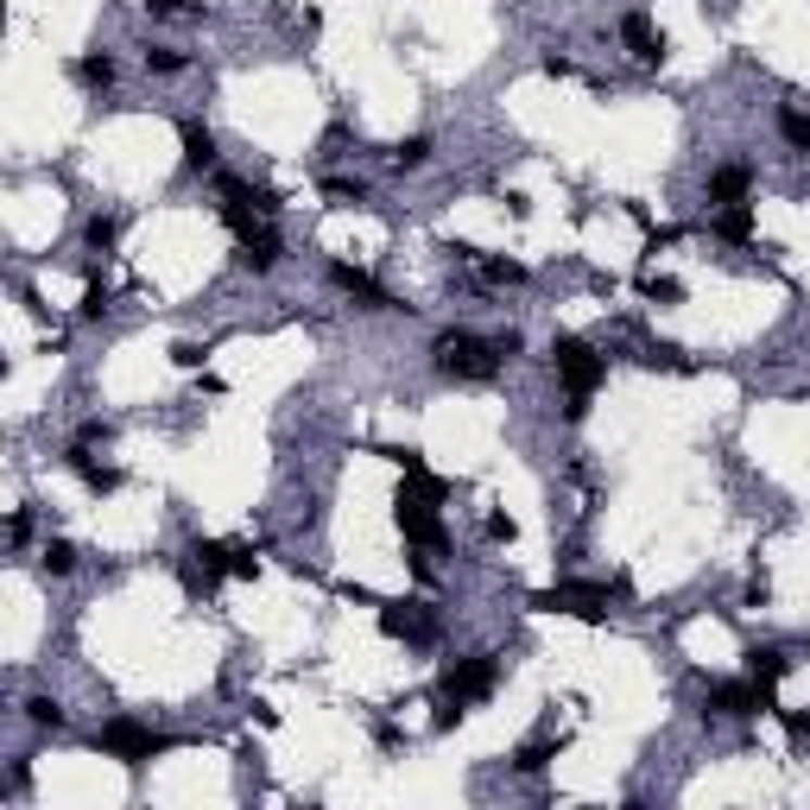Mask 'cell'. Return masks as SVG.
<instances>
[{"label":"cell","mask_w":810,"mask_h":810,"mask_svg":"<svg viewBox=\"0 0 810 810\" xmlns=\"http://www.w3.org/2000/svg\"><path fill=\"white\" fill-rule=\"evenodd\" d=\"M494 684H501V659L494 653H469V659H450L438 678V729L450 722H463V709L481 697H494Z\"/></svg>","instance_id":"1"},{"label":"cell","mask_w":810,"mask_h":810,"mask_svg":"<svg viewBox=\"0 0 810 810\" xmlns=\"http://www.w3.org/2000/svg\"><path fill=\"white\" fill-rule=\"evenodd\" d=\"M431 362H438L443 380H494L507 355L476 330H443L438 342H431Z\"/></svg>","instance_id":"2"},{"label":"cell","mask_w":810,"mask_h":810,"mask_svg":"<svg viewBox=\"0 0 810 810\" xmlns=\"http://www.w3.org/2000/svg\"><path fill=\"white\" fill-rule=\"evenodd\" d=\"M443 488H425V481H405L400 494H393V519H400L405 545H418V552H443V539H450V526H443Z\"/></svg>","instance_id":"3"},{"label":"cell","mask_w":810,"mask_h":810,"mask_svg":"<svg viewBox=\"0 0 810 810\" xmlns=\"http://www.w3.org/2000/svg\"><path fill=\"white\" fill-rule=\"evenodd\" d=\"M165 747H172V741L159 735V729H147V722H134V716H109V722L96 729V754H109L121 767H147Z\"/></svg>","instance_id":"4"},{"label":"cell","mask_w":810,"mask_h":810,"mask_svg":"<svg viewBox=\"0 0 810 810\" xmlns=\"http://www.w3.org/2000/svg\"><path fill=\"white\" fill-rule=\"evenodd\" d=\"M552 368H557V380L570 387V400H590L595 387L608 380V362L595 355L583 336H557V342H552Z\"/></svg>","instance_id":"5"},{"label":"cell","mask_w":810,"mask_h":810,"mask_svg":"<svg viewBox=\"0 0 810 810\" xmlns=\"http://www.w3.org/2000/svg\"><path fill=\"white\" fill-rule=\"evenodd\" d=\"M532 608L545 615H577V621H602L608 615V583H552L532 595Z\"/></svg>","instance_id":"6"},{"label":"cell","mask_w":810,"mask_h":810,"mask_svg":"<svg viewBox=\"0 0 810 810\" xmlns=\"http://www.w3.org/2000/svg\"><path fill=\"white\" fill-rule=\"evenodd\" d=\"M760 709H773V691H760L754 678H716V684H709V716L747 722V716H760Z\"/></svg>","instance_id":"7"},{"label":"cell","mask_w":810,"mask_h":810,"mask_svg":"<svg viewBox=\"0 0 810 810\" xmlns=\"http://www.w3.org/2000/svg\"><path fill=\"white\" fill-rule=\"evenodd\" d=\"M380 633H387V640H405V646H431L438 621L425 615V602H387V608H380Z\"/></svg>","instance_id":"8"},{"label":"cell","mask_w":810,"mask_h":810,"mask_svg":"<svg viewBox=\"0 0 810 810\" xmlns=\"http://www.w3.org/2000/svg\"><path fill=\"white\" fill-rule=\"evenodd\" d=\"M330 286H336V292H349L355 304H362V311H400V298L387 292V286H380L374 273L349 266V260H336V266H330Z\"/></svg>","instance_id":"9"},{"label":"cell","mask_w":810,"mask_h":810,"mask_svg":"<svg viewBox=\"0 0 810 810\" xmlns=\"http://www.w3.org/2000/svg\"><path fill=\"white\" fill-rule=\"evenodd\" d=\"M279 260H286V241H279L266 222H260L254 235H241V254H235V266H241V273H273Z\"/></svg>","instance_id":"10"},{"label":"cell","mask_w":810,"mask_h":810,"mask_svg":"<svg viewBox=\"0 0 810 810\" xmlns=\"http://www.w3.org/2000/svg\"><path fill=\"white\" fill-rule=\"evenodd\" d=\"M621 45L640 58V64H665V33H653V20L633 7V13H621Z\"/></svg>","instance_id":"11"},{"label":"cell","mask_w":810,"mask_h":810,"mask_svg":"<svg viewBox=\"0 0 810 810\" xmlns=\"http://www.w3.org/2000/svg\"><path fill=\"white\" fill-rule=\"evenodd\" d=\"M747 197H754V172H747V165H716V172H709V203H716V210L747 203Z\"/></svg>","instance_id":"12"},{"label":"cell","mask_w":810,"mask_h":810,"mask_svg":"<svg viewBox=\"0 0 810 810\" xmlns=\"http://www.w3.org/2000/svg\"><path fill=\"white\" fill-rule=\"evenodd\" d=\"M64 463L83 476V488H89V494H114V488H121V469H114V463H96V456H89V443H71V456H64Z\"/></svg>","instance_id":"13"},{"label":"cell","mask_w":810,"mask_h":810,"mask_svg":"<svg viewBox=\"0 0 810 810\" xmlns=\"http://www.w3.org/2000/svg\"><path fill=\"white\" fill-rule=\"evenodd\" d=\"M741 659H747V678H754V684H760V691H773L779 678H785V671H792V659H785V653H779V646H747V653H741Z\"/></svg>","instance_id":"14"},{"label":"cell","mask_w":810,"mask_h":810,"mask_svg":"<svg viewBox=\"0 0 810 810\" xmlns=\"http://www.w3.org/2000/svg\"><path fill=\"white\" fill-rule=\"evenodd\" d=\"M178 140H185V165H190V172H210V165H216V134H210L203 121H185Z\"/></svg>","instance_id":"15"},{"label":"cell","mask_w":810,"mask_h":810,"mask_svg":"<svg viewBox=\"0 0 810 810\" xmlns=\"http://www.w3.org/2000/svg\"><path fill=\"white\" fill-rule=\"evenodd\" d=\"M716 235H722V241H754V235H760V216H754V203H729V210H716Z\"/></svg>","instance_id":"16"},{"label":"cell","mask_w":810,"mask_h":810,"mask_svg":"<svg viewBox=\"0 0 810 810\" xmlns=\"http://www.w3.org/2000/svg\"><path fill=\"white\" fill-rule=\"evenodd\" d=\"M456 254H463V260H476L488 286H526V266H519V260H494V254H476V248H456Z\"/></svg>","instance_id":"17"},{"label":"cell","mask_w":810,"mask_h":810,"mask_svg":"<svg viewBox=\"0 0 810 810\" xmlns=\"http://www.w3.org/2000/svg\"><path fill=\"white\" fill-rule=\"evenodd\" d=\"M71 76H76V83H89V89H109V83H114V58H109V51H89V58H76V64H71Z\"/></svg>","instance_id":"18"},{"label":"cell","mask_w":810,"mask_h":810,"mask_svg":"<svg viewBox=\"0 0 810 810\" xmlns=\"http://www.w3.org/2000/svg\"><path fill=\"white\" fill-rule=\"evenodd\" d=\"M552 760H557V741H526L514 754V773H545Z\"/></svg>","instance_id":"19"},{"label":"cell","mask_w":810,"mask_h":810,"mask_svg":"<svg viewBox=\"0 0 810 810\" xmlns=\"http://www.w3.org/2000/svg\"><path fill=\"white\" fill-rule=\"evenodd\" d=\"M26 722L58 735V729H64V703H58V697H26Z\"/></svg>","instance_id":"20"},{"label":"cell","mask_w":810,"mask_h":810,"mask_svg":"<svg viewBox=\"0 0 810 810\" xmlns=\"http://www.w3.org/2000/svg\"><path fill=\"white\" fill-rule=\"evenodd\" d=\"M387 159H393L400 172H418V165H431V140H425V134H412V140H400Z\"/></svg>","instance_id":"21"},{"label":"cell","mask_w":810,"mask_h":810,"mask_svg":"<svg viewBox=\"0 0 810 810\" xmlns=\"http://www.w3.org/2000/svg\"><path fill=\"white\" fill-rule=\"evenodd\" d=\"M779 140H785V147H798V152H810V114L779 109Z\"/></svg>","instance_id":"22"},{"label":"cell","mask_w":810,"mask_h":810,"mask_svg":"<svg viewBox=\"0 0 810 810\" xmlns=\"http://www.w3.org/2000/svg\"><path fill=\"white\" fill-rule=\"evenodd\" d=\"M38 564H45L51 577H71V570H76V545H71V539H51V545L38 552Z\"/></svg>","instance_id":"23"},{"label":"cell","mask_w":810,"mask_h":810,"mask_svg":"<svg viewBox=\"0 0 810 810\" xmlns=\"http://www.w3.org/2000/svg\"><path fill=\"white\" fill-rule=\"evenodd\" d=\"M83 235H89V248H96V254H109L114 241H121V222H114V216H89V228H83Z\"/></svg>","instance_id":"24"},{"label":"cell","mask_w":810,"mask_h":810,"mask_svg":"<svg viewBox=\"0 0 810 810\" xmlns=\"http://www.w3.org/2000/svg\"><path fill=\"white\" fill-rule=\"evenodd\" d=\"M147 71L178 76V71H185V51H172V45H152V51H147Z\"/></svg>","instance_id":"25"},{"label":"cell","mask_w":810,"mask_h":810,"mask_svg":"<svg viewBox=\"0 0 810 810\" xmlns=\"http://www.w3.org/2000/svg\"><path fill=\"white\" fill-rule=\"evenodd\" d=\"M102 311H109V286H102V279H96V273H89V292H83V317H89V324H96V317H102Z\"/></svg>","instance_id":"26"},{"label":"cell","mask_w":810,"mask_h":810,"mask_svg":"<svg viewBox=\"0 0 810 810\" xmlns=\"http://www.w3.org/2000/svg\"><path fill=\"white\" fill-rule=\"evenodd\" d=\"M646 298H653V304H678L684 286H678V279H646Z\"/></svg>","instance_id":"27"},{"label":"cell","mask_w":810,"mask_h":810,"mask_svg":"<svg viewBox=\"0 0 810 810\" xmlns=\"http://www.w3.org/2000/svg\"><path fill=\"white\" fill-rule=\"evenodd\" d=\"M785 729H792L798 747H810V709H785Z\"/></svg>","instance_id":"28"},{"label":"cell","mask_w":810,"mask_h":810,"mask_svg":"<svg viewBox=\"0 0 810 810\" xmlns=\"http://www.w3.org/2000/svg\"><path fill=\"white\" fill-rule=\"evenodd\" d=\"M330 197H342V203H368V185H349V178H330Z\"/></svg>","instance_id":"29"},{"label":"cell","mask_w":810,"mask_h":810,"mask_svg":"<svg viewBox=\"0 0 810 810\" xmlns=\"http://www.w3.org/2000/svg\"><path fill=\"white\" fill-rule=\"evenodd\" d=\"M488 539H494V545H514V539H519V526H514L507 514H494V519H488Z\"/></svg>","instance_id":"30"},{"label":"cell","mask_w":810,"mask_h":810,"mask_svg":"<svg viewBox=\"0 0 810 810\" xmlns=\"http://www.w3.org/2000/svg\"><path fill=\"white\" fill-rule=\"evenodd\" d=\"M26 532H33V514H26V507H20V514L7 519V539H13V545H26Z\"/></svg>","instance_id":"31"},{"label":"cell","mask_w":810,"mask_h":810,"mask_svg":"<svg viewBox=\"0 0 810 810\" xmlns=\"http://www.w3.org/2000/svg\"><path fill=\"white\" fill-rule=\"evenodd\" d=\"M172 362H178V368H203V349H197V342H178Z\"/></svg>","instance_id":"32"},{"label":"cell","mask_w":810,"mask_h":810,"mask_svg":"<svg viewBox=\"0 0 810 810\" xmlns=\"http://www.w3.org/2000/svg\"><path fill=\"white\" fill-rule=\"evenodd\" d=\"M494 349H501V355H519V349H526V336H519V330H501V336H494Z\"/></svg>","instance_id":"33"},{"label":"cell","mask_w":810,"mask_h":810,"mask_svg":"<svg viewBox=\"0 0 810 810\" xmlns=\"http://www.w3.org/2000/svg\"><path fill=\"white\" fill-rule=\"evenodd\" d=\"M152 13H197V0H152Z\"/></svg>","instance_id":"34"}]
</instances>
